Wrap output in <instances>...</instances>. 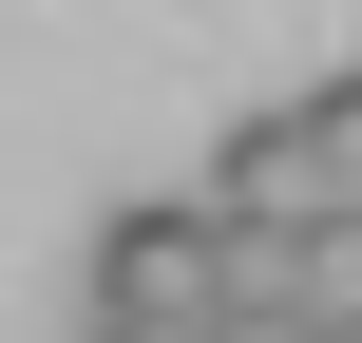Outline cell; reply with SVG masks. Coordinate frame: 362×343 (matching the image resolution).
Returning <instances> with one entry per match:
<instances>
[{
	"label": "cell",
	"mask_w": 362,
	"mask_h": 343,
	"mask_svg": "<svg viewBox=\"0 0 362 343\" xmlns=\"http://www.w3.org/2000/svg\"><path fill=\"white\" fill-rule=\"evenodd\" d=\"M210 210H229L248 248H305V229H362V76L286 95V115H248V134L210 153Z\"/></svg>",
	"instance_id": "6da1fadb"
},
{
	"label": "cell",
	"mask_w": 362,
	"mask_h": 343,
	"mask_svg": "<svg viewBox=\"0 0 362 343\" xmlns=\"http://www.w3.org/2000/svg\"><path fill=\"white\" fill-rule=\"evenodd\" d=\"M76 306L95 325H248V229L210 191H153V210H115L76 248Z\"/></svg>",
	"instance_id": "7a4b0ae2"
},
{
	"label": "cell",
	"mask_w": 362,
	"mask_h": 343,
	"mask_svg": "<svg viewBox=\"0 0 362 343\" xmlns=\"http://www.w3.org/2000/svg\"><path fill=\"white\" fill-rule=\"evenodd\" d=\"M286 343H344V325H286Z\"/></svg>",
	"instance_id": "3957f363"
}]
</instances>
